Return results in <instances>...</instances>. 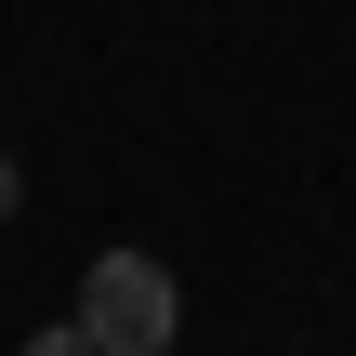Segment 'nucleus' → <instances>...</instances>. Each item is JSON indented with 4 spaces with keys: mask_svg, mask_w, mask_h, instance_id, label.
I'll use <instances>...</instances> for the list:
<instances>
[{
    "mask_svg": "<svg viewBox=\"0 0 356 356\" xmlns=\"http://www.w3.org/2000/svg\"><path fill=\"white\" fill-rule=\"evenodd\" d=\"M66 317L92 330V356H172V330H185V291H172V264H159V251H92Z\"/></svg>",
    "mask_w": 356,
    "mask_h": 356,
    "instance_id": "obj_1",
    "label": "nucleus"
},
{
    "mask_svg": "<svg viewBox=\"0 0 356 356\" xmlns=\"http://www.w3.org/2000/svg\"><path fill=\"white\" fill-rule=\"evenodd\" d=\"M26 356H92V330H79V317H53V330H26Z\"/></svg>",
    "mask_w": 356,
    "mask_h": 356,
    "instance_id": "obj_2",
    "label": "nucleus"
},
{
    "mask_svg": "<svg viewBox=\"0 0 356 356\" xmlns=\"http://www.w3.org/2000/svg\"><path fill=\"white\" fill-rule=\"evenodd\" d=\"M13 198H26V172H13V145H0V225H13Z\"/></svg>",
    "mask_w": 356,
    "mask_h": 356,
    "instance_id": "obj_3",
    "label": "nucleus"
}]
</instances>
